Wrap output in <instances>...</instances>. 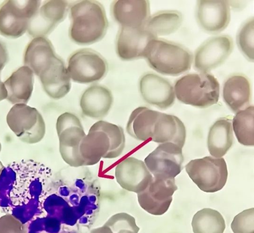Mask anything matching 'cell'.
<instances>
[{"label":"cell","instance_id":"6da1fadb","mask_svg":"<svg viewBox=\"0 0 254 233\" xmlns=\"http://www.w3.org/2000/svg\"><path fill=\"white\" fill-rule=\"evenodd\" d=\"M69 37L80 45H91L102 40L109 26L104 7L96 0L74 2L69 7Z\"/></svg>","mask_w":254,"mask_h":233},{"label":"cell","instance_id":"7a4b0ae2","mask_svg":"<svg viewBox=\"0 0 254 233\" xmlns=\"http://www.w3.org/2000/svg\"><path fill=\"white\" fill-rule=\"evenodd\" d=\"M143 58L156 71L173 76L188 71L193 62V56L187 48L179 44L158 38L148 43Z\"/></svg>","mask_w":254,"mask_h":233},{"label":"cell","instance_id":"3957f363","mask_svg":"<svg viewBox=\"0 0 254 233\" xmlns=\"http://www.w3.org/2000/svg\"><path fill=\"white\" fill-rule=\"evenodd\" d=\"M174 88L180 102L195 107L208 108L219 100V81L209 72L187 74L176 81Z\"/></svg>","mask_w":254,"mask_h":233},{"label":"cell","instance_id":"277c9868","mask_svg":"<svg viewBox=\"0 0 254 233\" xmlns=\"http://www.w3.org/2000/svg\"><path fill=\"white\" fill-rule=\"evenodd\" d=\"M6 121L10 130L24 143H38L45 135L43 116L37 109L27 104L14 105L6 115Z\"/></svg>","mask_w":254,"mask_h":233},{"label":"cell","instance_id":"5b68a950","mask_svg":"<svg viewBox=\"0 0 254 233\" xmlns=\"http://www.w3.org/2000/svg\"><path fill=\"white\" fill-rule=\"evenodd\" d=\"M185 168L192 181L205 192L213 193L221 190L227 180V164L223 158L206 156L192 160Z\"/></svg>","mask_w":254,"mask_h":233},{"label":"cell","instance_id":"8992f818","mask_svg":"<svg viewBox=\"0 0 254 233\" xmlns=\"http://www.w3.org/2000/svg\"><path fill=\"white\" fill-rule=\"evenodd\" d=\"M41 4L35 0L4 1L0 5V34L10 38L21 36Z\"/></svg>","mask_w":254,"mask_h":233},{"label":"cell","instance_id":"52a82bcc","mask_svg":"<svg viewBox=\"0 0 254 233\" xmlns=\"http://www.w3.org/2000/svg\"><path fill=\"white\" fill-rule=\"evenodd\" d=\"M68 74L73 81L89 84L102 79L108 70V64L99 53L89 48L73 52L67 59Z\"/></svg>","mask_w":254,"mask_h":233},{"label":"cell","instance_id":"ba28073f","mask_svg":"<svg viewBox=\"0 0 254 233\" xmlns=\"http://www.w3.org/2000/svg\"><path fill=\"white\" fill-rule=\"evenodd\" d=\"M183 161L182 148L168 142L159 144L144 162L153 177L170 179L180 173Z\"/></svg>","mask_w":254,"mask_h":233},{"label":"cell","instance_id":"9c48e42d","mask_svg":"<svg viewBox=\"0 0 254 233\" xmlns=\"http://www.w3.org/2000/svg\"><path fill=\"white\" fill-rule=\"evenodd\" d=\"M232 38L228 35L211 37L202 43L193 57L194 68L199 72H209L222 64L233 51Z\"/></svg>","mask_w":254,"mask_h":233},{"label":"cell","instance_id":"30bf717a","mask_svg":"<svg viewBox=\"0 0 254 233\" xmlns=\"http://www.w3.org/2000/svg\"><path fill=\"white\" fill-rule=\"evenodd\" d=\"M178 189L174 178L163 179L154 177L146 188L137 194L140 206L154 215H161L169 209L172 195Z\"/></svg>","mask_w":254,"mask_h":233},{"label":"cell","instance_id":"8fae6325","mask_svg":"<svg viewBox=\"0 0 254 233\" xmlns=\"http://www.w3.org/2000/svg\"><path fill=\"white\" fill-rule=\"evenodd\" d=\"M68 3L64 0H45L30 20L27 31L32 37H45L66 17Z\"/></svg>","mask_w":254,"mask_h":233},{"label":"cell","instance_id":"7c38bea8","mask_svg":"<svg viewBox=\"0 0 254 233\" xmlns=\"http://www.w3.org/2000/svg\"><path fill=\"white\" fill-rule=\"evenodd\" d=\"M138 88L143 100L147 103L165 110L175 101L174 86L167 79L153 72H146L140 78Z\"/></svg>","mask_w":254,"mask_h":233},{"label":"cell","instance_id":"4fadbf2b","mask_svg":"<svg viewBox=\"0 0 254 233\" xmlns=\"http://www.w3.org/2000/svg\"><path fill=\"white\" fill-rule=\"evenodd\" d=\"M195 15L202 30L209 33H218L224 30L230 22V4L227 0H198Z\"/></svg>","mask_w":254,"mask_h":233},{"label":"cell","instance_id":"5bb4252c","mask_svg":"<svg viewBox=\"0 0 254 233\" xmlns=\"http://www.w3.org/2000/svg\"><path fill=\"white\" fill-rule=\"evenodd\" d=\"M156 38L145 26L138 28L120 27L116 41V53L123 60L143 58L147 45Z\"/></svg>","mask_w":254,"mask_h":233},{"label":"cell","instance_id":"9a60e30c","mask_svg":"<svg viewBox=\"0 0 254 233\" xmlns=\"http://www.w3.org/2000/svg\"><path fill=\"white\" fill-rule=\"evenodd\" d=\"M115 175L123 188L137 194L144 190L153 178L144 162L133 157L119 162L115 168Z\"/></svg>","mask_w":254,"mask_h":233},{"label":"cell","instance_id":"2e32d148","mask_svg":"<svg viewBox=\"0 0 254 233\" xmlns=\"http://www.w3.org/2000/svg\"><path fill=\"white\" fill-rule=\"evenodd\" d=\"M110 10L113 19L120 27H143L150 15V3L147 0H114Z\"/></svg>","mask_w":254,"mask_h":233},{"label":"cell","instance_id":"e0dca14e","mask_svg":"<svg viewBox=\"0 0 254 233\" xmlns=\"http://www.w3.org/2000/svg\"><path fill=\"white\" fill-rule=\"evenodd\" d=\"M113 101L112 93L108 88L94 84L84 91L80 98L79 105L84 116L94 119H100L108 114Z\"/></svg>","mask_w":254,"mask_h":233},{"label":"cell","instance_id":"ac0fdd59","mask_svg":"<svg viewBox=\"0 0 254 233\" xmlns=\"http://www.w3.org/2000/svg\"><path fill=\"white\" fill-rule=\"evenodd\" d=\"M38 77L44 91L52 99H62L70 90L71 79L64 61L59 56Z\"/></svg>","mask_w":254,"mask_h":233},{"label":"cell","instance_id":"d6986e66","mask_svg":"<svg viewBox=\"0 0 254 233\" xmlns=\"http://www.w3.org/2000/svg\"><path fill=\"white\" fill-rule=\"evenodd\" d=\"M58 57L52 43L48 38L35 37L25 49L24 64L39 76Z\"/></svg>","mask_w":254,"mask_h":233},{"label":"cell","instance_id":"ffe728a7","mask_svg":"<svg viewBox=\"0 0 254 233\" xmlns=\"http://www.w3.org/2000/svg\"><path fill=\"white\" fill-rule=\"evenodd\" d=\"M222 96L225 103L235 113L250 106L252 89L249 78L241 74L231 75L224 83Z\"/></svg>","mask_w":254,"mask_h":233},{"label":"cell","instance_id":"44dd1931","mask_svg":"<svg viewBox=\"0 0 254 233\" xmlns=\"http://www.w3.org/2000/svg\"><path fill=\"white\" fill-rule=\"evenodd\" d=\"M186 138V127L181 119L174 115L160 112L151 140L160 144L172 143L183 148Z\"/></svg>","mask_w":254,"mask_h":233},{"label":"cell","instance_id":"7402d4cb","mask_svg":"<svg viewBox=\"0 0 254 233\" xmlns=\"http://www.w3.org/2000/svg\"><path fill=\"white\" fill-rule=\"evenodd\" d=\"M34 79L33 71L26 66L14 71L3 82L7 100L13 105L27 104L32 94Z\"/></svg>","mask_w":254,"mask_h":233},{"label":"cell","instance_id":"603a6c76","mask_svg":"<svg viewBox=\"0 0 254 233\" xmlns=\"http://www.w3.org/2000/svg\"><path fill=\"white\" fill-rule=\"evenodd\" d=\"M160 112L146 107H139L130 114L126 130L132 138L141 141L151 139L154 125Z\"/></svg>","mask_w":254,"mask_h":233},{"label":"cell","instance_id":"cb8c5ba5","mask_svg":"<svg viewBox=\"0 0 254 233\" xmlns=\"http://www.w3.org/2000/svg\"><path fill=\"white\" fill-rule=\"evenodd\" d=\"M232 122L229 116L221 117L211 126L207 144L209 152L213 157L221 158L232 146L234 136Z\"/></svg>","mask_w":254,"mask_h":233},{"label":"cell","instance_id":"d4e9b609","mask_svg":"<svg viewBox=\"0 0 254 233\" xmlns=\"http://www.w3.org/2000/svg\"><path fill=\"white\" fill-rule=\"evenodd\" d=\"M86 135L83 127L71 126L64 130L58 136L59 151L63 160L72 167L85 166L79 151L80 142Z\"/></svg>","mask_w":254,"mask_h":233},{"label":"cell","instance_id":"484cf974","mask_svg":"<svg viewBox=\"0 0 254 233\" xmlns=\"http://www.w3.org/2000/svg\"><path fill=\"white\" fill-rule=\"evenodd\" d=\"M110 142L107 135L100 130L88 131L81 140L79 151L85 166H92L104 158L110 151Z\"/></svg>","mask_w":254,"mask_h":233},{"label":"cell","instance_id":"4316f807","mask_svg":"<svg viewBox=\"0 0 254 233\" xmlns=\"http://www.w3.org/2000/svg\"><path fill=\"white\" fill-rule=\"evenodd\" d=\"M182 14L177 10H165L157 11L150 15L145 28L158 38L176 32L183 22Z\"/></svg>","mask_w":254,"mask_h":233},{"label":"cell","instance_id":"83f0119b","mask_svg":"<svg viewBox=\"0 0 254 233\" xmlns=\"http://www.w3.org/2000/svg\"><path fill=\"white\" fill-rule=\"evenodd\" d=\"M191 226L194 233H223L225 220L217 211L203 208L193 216Z\"/></svg>","mask_w":254,"mask_h":233},{"label":"cell","instance_id":"f1b7e54d","mask_svg":"<svg viewBox=\"0 0 254 233\" xmlns=\"http://www.w3.org/2000/svg\"><path fill=\"white\" fill-rule=\"evenodd\" d=\"M234 131L238 142L245 146L254 145V107L249 106L245 109L236 113L232 122Z\"/></svg>","mask_w":254,"mask_h":233},{"label":"cell","instance_id":"f546056e","mask_svg":"<svg viewBox=\"0 0 254 233\" xmlns=\"http://www.w3.org/2000/svg\"><path fill=\"white\" fill-rule=\"evenodd\" d=\"M100 130L108 136L110 149L105 159H114L119 157L125 147L126 138L123 128L111 122L100 120L90 127L89 131Z\"/></svg>","mask_w":254,"mask_h":233},{"label":"cell","instance_id":"4dcf8cb0","mask_svg":"<svg viewBox=\"0 0 254 233\" xmlns=\"http://www.w3.org/2000/svg\"><path fill=\"white\" fill-rule=\"evenodd\" d=\"M254 19L251 17L240 28L237 35L238 46L249 61L254 60Z\"/></svg>","mask_w":254,"mask_h":233},{"label":"cell","instance_id":"1f68e13d","mask_svg":"<svg viewBox=\"0 0 254 233\" xmlns=\"http://www.w3.org/2000/svg\"><path fill=\"white\" fill-rule=\"evenodd\" d=\"M105 225L113 233H137L139 230L133 217L126 213L113 216Z\"/></svg>","mask_w":254,"mask_h":233},{"label":"cell","instance_id":"d6a6232c","mask_svg":"<svg viewBox=\"0 0 254 233\" xmlns=\"http://www.w3.org/2000/svg\"><path fill=\"white\" fill-rule=\"evenodd\" d=\"M231 228L234 233H254V208L244 210L235 216Z\"/></svg>","mask_w":254,"mask_h":233},{"label":"cell","instance_id":"836d02e7","mask_svg":"<svg viewBox=\"0 0 254 233\" xmlns=\"http://www.w3.org/2000/svg\"><path fill=\"white\" fill-rule=\"evenodd\" d=\"M0 233H27L24 225L11 215L0 218Z\"/></svg>","mask_w":254,"mask_h":233},{"label":"cell","instance_id":"e575fe53","mask_svg":"<svg viewBox=\"0 0 254 233\" xmlns=\"http://www.w3.org/2000/svg\"><path fill=\"white\" fill-rule=\"evenodd\" d=\"M71 126L83 127L80 119L75 114L70 112L62 114L58 116L56 124L58 136L64 130Z\"/></svg>","mask_w":254,"mask_h":233},{"label":"cell","instance_id":"d590c367","mask_svg":"<svg viewBox=\"0 0 254 233\" xmlns=\"http://www.w3.org/2000/svg\"><path fill=\"white\" fill-rule=\"evenodd\" d=\"M8 55L4 44L0 41V72L7 62Z\"/></svg>","mask_w":254,"mask_h":233},{"label":"cell","instance_id":"8d00e7d4","mask_svg":"<svg viewBox=\"0 0 254 233\" xmlns=\"http://www.w3.org/2000/svg\"><path fill=\"white\" fill-rule=\"evenodd\" d=\"M90 233H113L110 228L105 225L102 227L93 230Z\"/></svg>","mask_w":254,"mask_h":233},{"label":"cell","instance_id":"74e56055","mask_svg":"<svg viewBox=\"0 0 254 233\" xmlns=\"http://www.w3.org/2000/svg\"><path fill=\"white\" fill-rule=\"evenodd\" d=\"M7 91L4 83L2 82L0 78V101L6 99Z\"/></svg>","mask_w":254,"mask_h":233},{"label":"cell","instance_id":"f35d334b","mask_svg":"<svg viewBox=\"0 0 254 233\" xmlns=\"http://www.w3.org/2000/svg\"><path fill=\"white\" fill-rule=\"evenodd\" d=\"M4 168V167L1 162L0 161V177L1 175V173L2 172V171L3 169Z\"/></svg>","mask_w":254,"mask_h":233},{"label":"cell","instance_id":"ab89813d","mask_svg":"<svg viewBox=\"0 0 254 233\" xmlns=\"http://www.w3.org/2000/svg\"><path fill=\"white\" fill-rule=\"evenodd\" d=\"M1 143L0 142V152L1 151Z\"/></svg>","mask_w":254,"mask_h":233}]
</instances>
